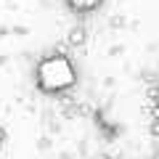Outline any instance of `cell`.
Masks as SVG:
<instances>
[{
    "instance_id": "1",
    "label": "cell",
    "mask_w": 159,
    "mask_h": 159,
    "mask_svg": "<svg viewBox=\"0 0 159 159\" xmlns=\"http://www.w3.org/2000/svg\"><path fill=\"white\" fill-rule=\"evenodd\" d=\"M34 85L45 96H58V93H66L69 88H74L77 69H74L72 58L61 56V53H51V56L40 58L37 69H34Z\"/></svg>"
},
{
    "instance_id": "2",
    "label": "cell",
    "mask_w": 159,
    "mask_h": 159,
    "mask_svg": "<svg viewBox=\"0 0 159 159\" xmlns=\"http://www.w3.org/2000/svg\"><path fill=\"white\" fill-rule=\"evenodd\" d=\"M64 3L74 13H93V11H98L103 6V0H64Z\"/></svg>"
},
{
    "instance_id": "3",
    "label": "cell",
    "mask_w": 159,
    "mask_h": 159,
    "mask_svg": "<svg viewBox=\"0 0 159 159\" xmlns=\"http://www.w3.org/2000/svg\"><path fill=\"white\" fill-rule=\"evenodd\" d=\"M85 40H88V32H85V27H72L69 29V34H66V45L69 48H82L85 45Z\"/></svg>"
},
{
    "instance_id": "4",
    "label": "cell",
    "mask_w": 159,
    "mask_h": 159,
    "mask_svg": "<svg viewBox=\"0 0 159 159\" xmlns=\"http://www.w3.org/2000/svg\"><path fill=\"white\" fill-rule=\"evenodd\" d=\"M148 133H151V135H154V138H159V117H157V119H154L151 125H148Z\"/></svg>"
},
{
    "instance_id": "5",
    "label": "cell",
    "mask_w": 159,
    "mask_h": 159,
    "mask_svg": "<svg viewBox=\"0 0 159 159\" xmlns=\"http://www.w3.org/2000/svg\"><path fill=\"white\" fill-rule=\"evenodd\" d=\"M90 159H111V157H106V154H96V157H90Z\"/></svg>"
},
{
    "instance_id": "6",
    "label": "cell",
    "mask_w": 159,
    "mask_h": 159,
    "mask_svg": "<svg viewBox=\"0 0 159 159\" xmlns=\"http://www.w3.org/2000/svg\"><path fill=\"white\" fill-rule=\"evenodd\" d=\"M6 141V130H3V127H0V143Z\"/></svg>"
},
{
    "instance_id": "7",
    "label": "cell",
    "mask_w": 159,
    "mask_h": 159,
    "mask_svg": "<svg viewBox=\"0 0 159 159\" xmlns=\"http://www.w3.org/2000/svg\"><path fill=\"white\" fill-rule=\"evenodd\" d=\"M151 159H159V151H157V154H154V157H151Z\"/></svg>"
},
{
    "instance_id": "8",
    "label": "cell",
    "mask_w": 159,
    "mask_h": 159,
    "mask_svg": "<svg viewBox=\"0 0 159 159\" xmlns=\"http://www.w3.org/2000/svg\"><path fill=\"white\" fill-rule=\"evenodd\" d=\"M157 106H159V103H157Z\"/></svg>"
}]
</instances>
